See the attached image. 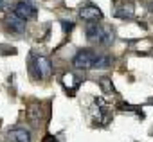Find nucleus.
<instances>
[{
  "instance_id": "nucleus-14",
  "label": "nucleus",
  "mask_w": 153,
  "mask_h": 142,
  "mask_svg": "<svg viewBox=\"0 0 153 142\" xmlns=\"http://www.w3.org/2000/svg\"><path fill=\"white\" fill-rule=\"evenodd\" d=\"M42 142H58V140H56V137H54V135L47 133V135L43 137V140H42Z\"/></svg>"
},
{
  "instance_id": "nucleus-8",
  "label": "nucleus",
  "mask_w": 153,
  "mask_h": 142,
  "mask_svg": "<svg viewBox=\"0 0 153 142\" xmlns=\"http://www.w3.org/2000/svg\"><path fill=\"white\" fill-rule=\"evenodd\" d=\"M63 87H65V90L68 92V95H74L76 94V90L79 88V85H81V78H78L76 74H65L63 76Z\"/></svg>"
},
{
  "instance_id": "nucleus-12",
  "label": "nucleus",
  "mask_w": 153,
  "mask_h": 142,
  "mask_svg": "<svg viewBox=\"0 0 153 142\" xmlns=\"http://www.w3.org/2000/svg\"><path fill=\"white\" fill-rule=\"evenodd\" d=\"M99 85H101V88H103L106 94L115 92V90H114V85H112V81H110L108 78H101V79H99Z\"/></svg>"
},
{
  "instance_id": "nucleus-10",
  "label": "nucleus",
  "mask_w": 153,
  "mask_h": 142,
  "mask_svg": "<svg viewBox=\"0 0 153 142\" xmlns=\"http://www.w3.org/2000/svg\"><path fill=\"white\" fill-rule=\"evenodd\" d=\"M7 27H9V31H13V33H24L25 31V22L22 20V18H18L15 13L13 15H9L7 16Z\"/></svg>"
},
{
  "instance_id": "nucleus-4",
  "label": "nucleus",
  "mask_w": 153,
  "mask_h": 142,
  "mask_svg": "<svg viewBox=\"0 0 153 142\" xmlns=\"http://www.w3.org/2000/svg\"><path fill=\"white\" fill-rule=\"evenodd\" d=\"M94 104L96 108H92V113H94V124L96 126H106L108 121H110V108L108 104L103 101V99H94Z\"/></svg>"
},
{
  "instance_id": "nucleus-9",
  "label": "nucleus",
  "mask_w": 153,
  "mask_h": 142,
  "mask_svg": "<svg viewBox=\"0 0 153 142\" xmlns=\"http://www.w3.org/2000/svg\"><path fill=\"white\" fill-rule=\"evenodd\" d=\"M9 142H31V131L25 128H15L7 131Z\"/></svg>"
},
{
  "instance_id": "nucleus-1",
  "label": "nucleus",
  "mask_w": 153,
  "mask_h": 142,
  "mask_svg": "<svg viewBox=\"0 0 153 142\" xmlns=\"http://www.w3.org/2000/svg\"><path fill=\"white\" fill-rule=\"evenodd\" d=\"M85 34H87V40L92 41V43H99V45H112L114 41V33L110 29H106L103 24H97V22H92L85 27Z\"/></svg>"
},
{
  "instance_id": "nucleus-13",
  "label": "nucleus",
  "mask_w": 153,
  "mask_h": 142,
  "mask_svg": "<svg viewBox=\"0 0 153 142\" xmlns=\"http://www.w3.org/2000/svg\"><path fill=\"white\" fill-rule=\"evenodd\" d=\"M59 24H61V29H63V33H65V34H67V33H70V31L74 29V22H70V20H61Z\"/></svg>"
},
{
  "instance_id": "nucleus-6",
  "label": "nucleus",
  "mask_w": 153,
  "mask_h": 142,
  "mask_svg": "<svg viewBox=\"0 0 153 142\" xmlns=\"http://www.w3.org/2000/svg\"><path fill=\"white\" fill-rule=\"evenodd\" d=\"M15 15H16L18 18H22L24 22H27V20L36 18L38 9H36L31 2H27V0H20V2L15 6Z\"/></svg>"
},
{
  "instance_id": "nucleus-5",
  "label": "nucleus",
  "mask_w": 153,
  "mask_h": 142,
  "mask_svg": "<svg viewBox=\"0 0 153 142\" xmlns=\"http://www.w3.org/2000/svg\"><path fill=\"white\" fill-rule=\"evenodd\" d=\"M79 16H81L85 22L92 24V22L103 20V11H101L96 4H92V2H85V4L81 6V9H79Z\"/></svg>"
},
{
  "instance_id": "nucleus-15",
  "label": "nucleus",
  "mask_w": 153,
  "mask_h": 142,
  "mask_svg": "<svg viewBox=\"0 0 153 142\" xmlns=\"http://www.w3.org/2000/svg\"><path fill=\"white\" fill-rule=\"evenodd\" d=\"M4 6H6V0H0V9H2Z\"/></svg>"
},
{
  "instance_id": "nucleus-2",
  "label": "nucleus",
  "mask_w": 153,
  "mask_h": 142,
  "mask_svg": "<svg viewBox=\"0 0 153 142\" xmlns=\"http://www.w3.org/2000/svg\"><path fill=\"white\" fill-rule=\"evenodd\" d=\"M29 72L36 79H49L52 76V63L47 56H29Z\"/></svg>"
},
{
  "instance_id": "nucleus-7",
  "label": "nucleus",
  "mask_w": 153,
  "mask_h": 142,
  "mask_svg": "<svg viewBox=\"0 0 153 142\" xmlns=\"http://www.w3.org/2000/svg\"><path fill=\"white\" fill-rule=\"evenodd\" d=\"M115 6V11L114 15L117 18H123V20H130L135 16V9H133V4L131 2H126V0H123V2H114Z\"/></svg>"
},
{
  "instance_id": "nucleus-3",
  "label": "nucleus",
  "mask_w": 153,
  "mask_h": 142,
  "mask_svg": "<svg viewBox=\"0 0 153 142\" xmlns=\"http://www.w3.org/2000/svg\"><path fill=\"white\" fill-rule=\"evenodd\" d=\"M97 58H99L97 52H94L90 49H81V50L76 52V56L72 59V65L79 70H92V68H96Z\"/></svg>"
},
{
  "instance_id": "nucleus-11",
  "label": "nucleus",
  "mask_w": 153,
  "mask_h": 142,
  "mask_svg": "<svg viewBox=\"0 0 153 142\" xmlns=\"http://www.w3.org/2000/svg\"><path fill=\"white\" fill-rule=\"evenodd\" d=\"M108 67H112V59H110L108 56L99 54V58H97V61H96V68H108Z\"/></svg>"
}]
</instances>
